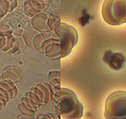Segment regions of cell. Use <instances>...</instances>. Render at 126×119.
I'll list each match as a JSON object with an SVG mask.
<instances>
[{"label": "cell", "mask_w": 126, "mask_h": 119, "mask_svg": "<svg viewBox=\"0 0 126 119\" xmlns=\"http://www.w3.org/2000/svg\"><path fill=\"white\" fill-rule=\"evenodd\" d=\"M54 102L59 118L78 119L83 116V105L77 95L68 88H58L53 95Z\"/></svg>", "instance_id": "obj_1"}, {"label": "cell", "mask_w": 126, "mask_h": 119, "mask_svg": "<svg viewBox=\"0 0 126 119\" xmlns=\"http://www.w3.org/2000/svg\"><path fill=\"white\" fill-rule=\"evenodd\" d=\"M101 13L102 19L110 25L126 23V0H104Z\"/></svg>", "instance_id": "obj_2"}, {"label": "cell", "mask_w": 126, "mask_h": 119, "mask_svg": "<svg viewBox=\"0 0 126 119\" xmlns=\"http://www.w3.org/2000/svg\"><path fill=\"white\" fill-rule=\"evenodd\" d=\"M104 117L107 119H126V92L110 94L105 102Z\"/></svg>", "instance_id": "obj_3"}, {"label": "cell", "mask_w": 126, "mask_h": 119, "mask_svg": "<svg viewBox=\"0 0 126 119\" xmlns=\"http://www.w3.org/2000/svg\"><path fill=\"white\" fill-rule=\"evenodd\" d=\"M54 32L60 42L61 58H64L71 52L77 44L78 40L77 30L68 24L59 23Z\"/></svg>", "instance_id": "obj_4"}, {"label": "cell", "mask_w": 126, "mask_h": 119, "mask_svg": "<svg viewBox=\"0 0 126 119\" xmlns=\"http://www.w3.org/2000/svg\"><path fill=\"white\" fill-rule=\"evenodd\" d=\"M47 0H24V11L27 16H33L42 13L45 9Z\"/></svg>", "instance_id": "obj_5"}, {"label": "cell", "mask_w": 126, "mask_h": 119, "mask_svg": "<svg viewBox=\"0 0 126 119\" xmlns=\"http://www.w3.org/2000/svg\"><path fill=\"white\" fill-rule=\"evenodd\" d=\"M20 103L25 106V107H26L28 110H29L32 112H34V113L37 111L38 108L42 104L40 100H39V98L36 96V95H35L31 89L28 91V92L22 96Z\"/></svg>", "instance_id": "obj_6"}, {"label": "cell", "mask_w": 126, "mask_h": 119, "mask_svg": "<svg viewBox=\"0 0 126 119\" xmlns=\"http://www.w3.org/2000/svg\"><path fill=\"white\" fill-rule=\"evenodd\" d=\"M43 53L50 59H56L61 58V45L58 39L50 38L47 43Z\"/></svg>", "instance_id": "obj_7"}, {"label": "cell", "mask_w": 126, "mask_h": 119, "mask_svg": "<svg viewBox=\"0 0 126 119\" xmlns=\"http://www.w3.org/2000/svg\"><path fill=\"white\" fill-rule=\"evenodd\" d=\"M31 25L34 29L43 33L48 28V16L46 13H39L33 16L31 19Z\"/></svg>", "instance_id": "obj_8"}, {"label": "cell", "mask_w": 126, "mask_h": 119, "mask_svg": "<svg viewBox=\"0 0 126 119\" xmlns=\"http://www.w3.org/2000/svg\"><path fill=\"white\" fill-rule=\"evenodd\" d=\"M23 77V72L21 69L17 66H10L4 69L1 74L2 79L10 80L14 83H17L21 80Z\"/></svg>", "instance_id": "obj_9"}, {"label": "cell", "mask_w": 126, "mask_h": 119, "mask_svg": "<svg viewBox=\"0 0 126 119\" xmlns=\"http://www.w3.org/2000/svg\"><path fill=\"white\" fill-rule=\"evenodd\" d=\"M50 39V37L49 36V35H47V33H37L35 35L33 41H32L33 49L37 51L38 52L43 53L45 46L47 44V43L49 41Z\"/></svg>", "instance_id": "obj_10"}, {"label": "cell", "mask_w": 126, "mask_h": 119, "mask_svg": "<svg viewBox=\"0 0 126 119\" xmlns=\"http://www.w3.org/2000/svg\"><path fill=\"white\" fill-rule=\"evenodd\" d=\"M108 65L114 70H120L125 65V57L121 53H113Z\"/></svg>", "instance_id": "obj_11"}, {"label": "cell", "mask_w": 126, "mask_h": 119, "mask_svg": "<svg viewBox=\"0 0 126 119\" xmlns=\"http://www.w3.org/2000/svg\"><path fill=\"white\" fill-rule=\"evenodd\" d=\"M15 39L16 36L13 34L0 35V51L9 52L14 44Z\"/></svg>", "instance_id": "obj_12"}, {"label": "cell", "mask_w": 126, "mask_h": 119, "mask_svg": "<svg viewBox=\"0 0 126 119\" xmlns=\"http://www.w3.org/2000/svg\"><path fill=\"white\" fill-rule=\"evenodd\" d=\"M0 87L5 90L11 96L12 99H14L15 96H17V95L18 93L17 86H16L15 83L12 81L2 79V80L0 81Z\"/></svg>", "instance_id": "obj_13"}, {"label": "cell", "mask_w": 126, "mask_h": 119, "mask_svg": "<svg viewBox=\"0 0 126 119\" xmlns=\"http://www.w3.org/2000/svg\"><path fill=\"white\" fill-rule=\"evenodd\" d=\"M39 33V32L34 29L33 28H29V29L25 30V32H24V33H23V35H22V39H23L24 42H25V45L29 47L30 48L33 49V46H32L33 39L35 37V35Z\"/></svg>", "instance_id": "obj_14"}, {"label": "cell", "mask_w": 126, "mask_h": 119, "mask_svg": "<svg viewBox=\"0 0 126 119\" xmlns=\"http://www.w3.org/2000/svg\"><path fill=\"white\" fill-rule=\"evenodd\" d=\"M18 6V0H0V7L6 14L10 13Z\"/></svg>", "instance_id": "obj_15"}, {"label": "cell", "mask_w": 126, "mask_h": 119, "mask_svg": "<svg viewBox=\"0 0 126 119\" xmlns=\"http://www.w3.org/2000/svg\"><path fill=\"white\" fill-rule=\"evenodd\" d=\"M22 43H25L22 37L16 36L14 44L13 47H12V49L8 53H9V54H17V53H18L19 51H21V49Z\"/></svg>", "instance_id": "obj_16"}, {"label": "cell", "mask_w": 126, "mask_h": 119, "mask_svg": "<svg viewBox=\"0 0 126 119\" xmlns=\"http://www.w3.org/2000/svg\"><path fill=\"white\" fill-rule=\"evenodd\" d=\"M13 34V29L8 25V24L3 21H0V35H10Z\"/></svg>", "instance_id": "obj_17"}, {"label": "cell", "mask_w": 126, "mask_h": 119, "mask_svg": "<svg viewBox=\"0 0 126 119\" xmlns=\"http://www.w3.org/2000/svg\"><path fill=\"white\" fill-rule=\"evenodd\" d=\"M59 76H60V73L59 72H50L49 73V80L50 81L51 84L54 86L59 85V81H60V79H59Z\"/></svg>", "instance_id": "obj_18"}, {"label": "cell", "mask_w": 126, "mask_h": 119, "mask_svg": "<svg viewBox=\"0 0 126 119\" xmlns=\"http://www.w3.org/2000/svg\"><path fill=\"white\" fill-rule=\"evenodd\" d=\"M113 51H110V50H108L107 51H106L104 55H103V61L106 62V63H109L110 60V58H111L112 57V55H113Z\"/></svg>", "instance_id": "obj_19"}, {"label": "cell", "mask_w": 126, "mask_h": 119, "mask_svg": "<svg viewBox=\"0 0 126 119\" xmlns=\"http://www.w3.org/2000/svg\"><path fill=\"white\" fill-rule=\"evenodd\" d=\"M5 14H6V13L3 11V10L2 9V8L0 7V21H1V20L2 19V17H4V16H5Z\"/></svg>", "instance_id": "obj_20"}, {"label": "cell", "mask_w": 126, "mask_h": 119, "mask_svg": "<svg viewBox=\"0 0 126 119\" xmlns=\"http://www.w3.org/2000/svg\"><path fill=\"white\" fill-rule=\"evenodd\" d=\"M17 118H33L31 116H29V115H25V114H21V115L18 116Z\"/></svg>", "instance_id": "obj_21"}]
</instances>
